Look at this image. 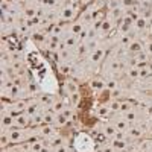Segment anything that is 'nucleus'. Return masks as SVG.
<instances>
[{
    "label": "nucleus",
    "instance_id": "nucleus-1",
    "mask_svg": "<svg viewBox=\"0 0 152 152\" xmlns=\"http://www.w3.org/2000/svg\"><path fill=\"white\" fill-rule=\"evenodd\" d=\"M75 149L78 152H94V142L88 134H78L75 138Z\"/></svg>",
    "mask_w": 152,
    "mask_h": 152
},
{
    "label": "nucleus",
    "instance_id": "nucleus-2",
    "mask_svg": "<svg viewBox=\"0 0 152 152\" xmlns=\"http://www.w3.org/2000/svg\"><path fill=\"white\" fill-rule=\"evenodd\" d=\"M78 5H73V3H69L66 6H62L59 14H58V18L62 20V21H73L76 17H78Z\"/></svg>",
    "mask_w": 152,
    "mask_h": 152
},
{
    "label": "nucleus",
    "instance_id": "nucleus-3",
    "mask_svg": "<svg viewBox=\"0 0 152 152\" xmlns=\"http://www.w3.org/2000/svg\"><path fill=\"white\" fill-rule=\"evenodd\" d=\"M114 24H116V21H114V20H111V18L107 15V17H105L102 21H99V23L93 24V26L97 29V32H99V37H104V35L110 34V32L114 29Z\"/></svg>",
    "mask_w": 152,
    "mask_h": 152
},
{
    "label": "nucleus",
    "instance_id": "nucleus-4",
    "mask_svg": "<svg viewBox=\"0 0 152 152\" xmlns=\"http://www.w3.org/2000/svg\"><path fill=\"white\" fill-rule=\"evenodd\" d=\"M134 23H135V20H134L131 15L125 14V15L120 18V21L117 23V29H119L120 34H129V31L134 29Z\"/></svg>",
    "mask_w": 152,
    "mask_h": 152
},
{
    "label": "nucleus",
    "instance_id": "nucleus-5",
    "mask_svg": "<svg viewBox=\"0 0 152 152\" xmlns=\"http://www.w3.org/2000/svg\"><path fill=\"white\" fill-rule=\"evenodd\" d=\"M14 126L15 128H21V129H28L31 126V116H28L26 113L17 114L14 117Z\"/></svg>",
    "mask_w": 152,
    "mask_h": 152
},
{
    "label": "nucleus",
    "instance_id": "nucleus-6",
    "mask_svg": "<svg viewBox=\"0 0 152 152\" xmlns=\"http://www.w3.org/2000/svg\"><path fill=\"white\" fill-rule=\"evenodd\" d=\"M62 46H66V47H70V49H75L76 46H78L79 43V35H75V34H70L67 32L64 37H62Z\"/></svg>",
    "mask_w": 152,
    "mask_h": 152
},
{
    "label": "nucleus",
    "instance_id": "nucleus-7",
    "mask_svg": "<svg viewBox=\"0 0 152 152\" xmlns=\"http://www.w3.org/2000/svg\"><path fill=\"white\" fill-rule=\"evenodd\" d=\"M105 55H107V52L104 49H96V50H93V52H90V62L93 66H99L100 62L104 61V58H105Z\"/></svg>",
    "mask_w": 152,
    "mask_h": 152
},
{
    "label": "nucleus",
    "instance_id": "nucleus-8",
    "mask_svg": "<svg viewBox=\"0 0 152 152\" xmlns=\"http://www.w3.org/2000/svg\"><path fill=\"white\" fill-rule=\"evenodd\" d=\"M14 114H11L8 111H3L2 114V129L3 131H8L9 128H12L14 126Z\"/></svg>",
    "mask_w": 152,
    "mask_h": 152
},
{
    "label": "nucleus",
    "instance_id": "nucleus-9",
    "mask_svg": "<svg viewBox=\"0 0 152 152\" xmlns=\"http://www.w3.org/2000/svg\"><path fill=\"white\" fill-rule=\"evenodd\" d=\"M126 50L132 55V56H135V55H138V53H142V52H145V46L142 44V41H138V40H132L131 41V44L126 47Z\"/></svg>",
    "mask_w": 152,
    "mask_h": 152
},
{
    "label": "nucleus",
    "instance_id": "nucleus-10",
    "mask_svg": "<svg viewBox=\"0 0 152 152\" xmlns=\"http://www.w3.org/2000/svg\"><path fill=\"white\" fill-rule=\"evenodd\" d=\"M111 123H114V126L117 128V131H122V132H128L129 129V122L126 120L123 116L122 117H116V119H113Z\"/></svg>",
    "mask_w": 152,
    "mask_h": 152
},
{
    "label": "nucleus",
    "instance_id": "nucleus-11",
    "mask_svg": "<svg viewBox=\"0 0 152 152\" xmlns=\"http://www.w3.org/2000/svg\"><path fill=\"white\" fill-rule=\"evenodd\" d=\"M148 62H149V55L146 52H142V53L132 56V66L145 67V66H148Z\"/></svg>",
    "mask_w": 152,
    "mask_h": 152
},
{
    "label": "nucleus",
    "instance_id": "nucleus-12",
    "mask_svg": "<svg viewBox=\"0 0 152 152\" xmlns=\"http://www.w3.org/2000/svg\"><path fill=\"white\" fill-rule=\"evenodd\" d=\"M38 132H40V135L46 137V138H50L56 135V129H55V125H43L38 128Z\"/></svg>",
    "mask_w": 152,
    "mask_h": 152
},
{
    "label": "nucleus",
    "instance_id": "nucleus-13",
    "mask_svg": "<svg viewBox=\"0 0 152 152\" xmlns=\"http://www.w3.org/2000/svg\"><path fill=\"white\" fill-rule=\"evenodd\" d=\"M125 14H126V9L120 5V6H117V8L111 9V11H110V14H108V17H110L111 20H114L116 23H119V21H120V18H122Z\"/></svg>",
    "mask_w": 152,
    "mask_h": 152
},
{
    "label": "nucleus",
    "instance_id": "nucleus-14",
    "mask_svg": "<svg viewBox=\"0 0 152 152\" xmlns=\"http://www.w3.org/2000/svg\"><path fill=\"white\" fill-rule=\"evenodd\" d=\"M90 87H91V90L96 91V93H100V91H104L105 88H107V82L104 79H100V78H93L90 81Z\"/></svg>",
    "mask_w": 152,
    "mask_h": 152
},
{
    "label": "nucleus",
    "instance_id": "nucleus-15",
    "mask_svg": "<svg viewBox=\"0 0 152 152\" xmlns=\"http://www.w3.org/2000/svg\"><path fill=\"white\" fill-rule=\"evenodd\" d=\"M84 23L82 21H75V23H72L70 26L67 28V32H70V34H75V35H82L84 34Z\"/></svg>",
    "mask_w": 152,
    "mask_h": 152
},
{
    "label": "nucleus",
    "instance_id": "nucleus-16",
    "mask_svg": "<svg viewBox=\"0 0 152 152\" xmlns=\"http://www.w3.org/2000/svg\"><path fill=\"white\" fill-rule=\"evenodd\" d=\"M146 28H149V23H148V18L145 15H140L135 23H134V29L138 31V32H142V31H146Z\"/></svg>",
    "mask_w": 152,
    "mask_h": 152
},
{
    "label": "nucleus",
    "instance_id": "nucleus-17",
    "mask_svg": "<svg viewBox=\"0 0 152 152\" xmlns=\"http://www.w3.org/2000/svg\"><path fill=\"white\" fill-rule=\"evenodd\" d=\"M102 134H104L105 137L114 138V135L117 134V128L114 126V123H105L104 128H102Z\"/></svg>",
    "mask_w": 152,
    "mask_h": 152
},
{
    "label": "nucleus",
    "instance_id": "nucleus-18",
    "mask_svg": "<svg viewBox=\"0 0 152 152\" xmlns=\"http://www.w3.org/2000/svg\"><path fill=\"white\" fill-rule=\"evenodd\" d=\"M56 102L55 100V97L52 96V94H44V96H41V97H38V104L40 105H43V107H52L53 104Z\"/></svg>",
    "mask_w": 152,
    "mask_h": 152
},
{
    "label": "nucleus",
    "instance_id": "nucleus-19",
    "mask_svg": "<svg viewBox=\"0 0 152 152\" xmlns=\"http://www.w3.org/2000/svg\"><path fill=\"white\" fill-rule=\"evenodd\" d=\"M43 117H44V125H55V119H56V113L50 108L46 113H43Z\"/></svg>",
    "mask_w": 152,
    "mask_h": 152
},
{
    "label": "nucleus",
    "instance_id": "nucleus-20",
    "mask_svg": "<svg viewBox=\"0 0 152 152\" xmlns=\"http://www.w3.org/2000/svg\"><path fill=\"white\" fill-rule=\"evenodd\" d=\"M43 125H44V117H43L41 113H38V114L31 117V128H40Z\"/></svg>",
    "mask_w": 152,
    "mask_h": 152
},
{
    "label": "nucleus",
    "instance_id": "nucleus-21",
    "mask_svg": "<svg viewBox=\"0 0 152 152\" xmlns=\"http://www.w3.org/2000/svg\"><path fill=\"white\" fill-rule=\"evenodd\" d=\"M111 145L114 146V149H116V151H126V149H128V142H126L125 140V138H122V140H117V138H113V142H111Z\"/></svg>",
    "mask_w": 152,
    "mask_h": 152
},
{
    "label": "nucleus",
    "instance_id": "nucleus-22",
    "mask_svg": "<svg viewBox=\"0 0 152 152\" xmlns=\"http://www.w3.org/2000/svg\"><path fill=\"white\" fill-rule=\"evenodd\" d=\"M64 90H66V93L70 96V94H73V93H78V91H79V88H78V84H76L75 81H66V84H64Z\"/></svg>",
    "mask_w": 152,
    "mask_h": 152
},
{
    "label": "nucleus",
    "instance_id": "nucleus-23",
    "mask_svg": "<svg viewBox=\"0 0 152 152\" xmlns=\"http://www.w3.org/2000/svg\"><path fill=\"white\" fill-rule=\"evenodd\" d=\"M126 75H128L131 79H140V67L131 64L128 67V70H126Z\"/></svg>",
    "mask_w": 152,
    "mask_h": 152
},
{
    "label": "nucleus",
    "instance_id": "nucleus-24",
    "mask_svg": "<svg viewBox=\"0 0 152 152\" xmlns=\"http://www.w3.org/2000/svg\"><path fill=\"white\" fill-rule=\"evenodd\" d=\"M128 134H129V137H132V138H140V137H142L145 132H143V129L140 128V126L134 125V126H129Z\"/></svg>",
    "mask_w": 152,
    "mask_h": 152
},
{
    "label": "nucleus",
    "instance_id": "nucleus-25",
    "mask_svg": "<svg viewBox=\"0 0 152 152\" xmlns=\"http://www.w3.org/2000/svg\"><path fill=\"white\" fill-rule=\"evenodd\" d=\"M64 32H66V28L58 24V23H55L52 26V29H50V35H55V37H64L66 35Z\"/></svg>",
    "mask_w": 152,
    "mask_h": 152
},
{
    "label": "nucleus",
    "instance_id": "nucleus-26",
    "mask_svg": "<svg viewBox=\"0 0 152 152\" xmlns=\"http://www.w3.org/2000/svg\"><path fill=\"white\" fill-rule=\"evenodd\" d=\"M38 110H40V104H37V102H29V104H28V108H26V111H24V113H26L28 116L32 117V116H35V114L40 113Z\"/></svg>",
    "mask_w": 152,
    "mask_h": 152
},
{
    "label": "nucleus",
    "instance_id": "nucleus-27",
    "mask_svg": "<svg viewBox=\"0 0 152 152\" xmlns=\"http://www.w3.org/2000/svg\"><path fill=\"white\" fill-rule=\"evenodd\" d=\"M134 110V105L132 102H129V100H123V102H120V110H119V114H126V113H129Z\"/></svg>",
    "mask_w": 152,
    "mask_h": 152
},
{
    "label": "nucleus",
    "instance_id": "nucleus-28",
    "mask_svg": "<svg viewBox=\"0 0 152 152\" xmlns=\"http://www.w3.org/2000/svg\"><path fill=\"white\" fill-rule=\"evenodd\" d=\"M37 15H38V12H37V9L32 8V6H28V8L23 9V17L26 18V20H32V18H35Z\"/></svg>",
    "mask_w": 152,
    "mask_h": 152
},
{
    "label": "nucleus",
    "instance_id": "nucleus-29",
    "mask_svg": "<svg viewBox=\"0 0 152 152\" xmlns=\"http://www.w3.org/2000/svg\"><path fill=\"white\" fill-rule=\"evenodd\" d=\"M69 119L64 116L62 113H56V119H55V126H66Z\"/></svg>",
    "mask_w": 152,
    "mask_h": 152
},
{
    "label": "nucleus",
    "instance_id": "nucleus-30",
    "mask_svg": "<svg viewBox=\"0 0 152 152\" xmlns=\"http://www.w3.org/2000/svg\"><path fill=\"white\" fill-rule=\"evenodd\" d=\"M9 143H11V138H9L8 132L3 131L2 134H0V146H2V149H3V148H8Z\"/></svg>",
    "mask_w": 152,
    "mask_h": 152
},
{
    "label": "nucleus",
    "instance_id": "nucleus-31",
    "mask_svg": "<svg viewBox=\"0 0 152 152\" xmlns=\"http://www.w3.org/2000/svg\"><path fill=\"white\" fill-rule=\"evenodd\" d=\"M46 145L43 143V142H40V140H37V142H34V143H31V152H40L43 148H44Z\"/></svg>",
    "mask_w": 152,
    "mask_h": 152
},
{
    "label": "nucleus",
    "instance_id": "nucleus-32",
    "mask_svg": "<svg viewBox=\"0 0 152 152\" xmlns=\"http://www.w3.org/2000/svg\"><path fill=\"white\" fill-rule=\"evenodd\" d=\"M107 108H108L111 113H119V110H120V102H119V100H113V102H110V104L107 105Z\"/></svg>",
    "mask_w": 152,
    "mask_h": 152
},
{
    "label": "nucleus",
    "instance_id": "nucleus-33",
    "mask_svg": "<svg viewBox=\"0 0 152 152\" xmlns=\"http://www.w3.org/2000/svg\"><path fill=\"white\" fill-rule=\"evenodd\" d=\"M131 41H132V38H131L128 34H122V35H120V44H122V46L128 47V46L131 44Z\"/></svg>",
    "mask_w": 152,
    "mask_h": 152
},
{
    "label": "nucleus",
    "instance_id": "nucleus-34",
    "mask_svg": "<svg viewBox=\"0 0 152 152\" xmlns=\"http://www.w3.org/2000/svg\"><path fill=\"white\" fill-rule=\"evenodd\" d=\"M79 100H81L79 93H73V94H70V102H72V107H73V108H76V107L79 105Z\"/></svg>",
    "mask_w": 152,
    "mask_h": 152
},
{
    "label": "nucleus",
    "instance_id": "nucleus-35",
    "mask_svg": "<svg viewBox=\"0 0 152 152\" xmlns=\"http://www.w3.org/2000/svg\"><path fill=\"white\" fill-rule=\"evenodd\" d=\"M123 117L128 120L129 123H131V122H135V120H137V113H135V110H132V111H129V113L123 114Z\"/></svg>",
    "mask_w": 152,
    "mask_h": 152
},
{
    "label": "nucleus",
    "instance_id": "nucleus-36",
    "mask_svg": "<svg viewBox=\"0 0 152 152\" xmlns=\"http://www.w3.org/2000/svg\"><path fill=\"white\" fill-rule=\"evenodd\" d=\"M122 5V0H107V8L111 11V9H114V8H117V6H120Z\"/></svg>",
    "mask_w": 152,
    "mask_h": 152
},
{
    "label": "nucleus",
    "instance_id": "nucleus-37",
    "mask_svg": "<svg viewBox=\"0 0 152 152\" xmlns=\"http://www.w3.org/2000/svg\"><path fill=\"white\" fill-rule=\"evenodd\" d=\"M61 113L64 114L69 120H70V119H75V110H73V107H72V108H64Z\"/></svg>",
    "mask_w": 152,
    "mask_h": 152
},
{
    "label": "nucleus",
    "instance_id": "nucleus-38",
    "mask_svg": "<svg viewBox=\"0 0 152 152\" xmlns=\"http://www.w3.org/2000/svg\"><path fill=\"white\" fill-rule=\"evenodd\" d=\"M117 81L116 79H108L107 81V88H108V90L110 91H114V90H117Z\"/></svg>",
    "mask_w": 152,
    "mask_h": 152
},
{
    "label": "nucleus",
    "instance_id": "nucleus-39",
    "mask_svg": "<svg viewBox=\"0 0 152 152\" xmlns=\"http://www.w3.org/2000/svg\"><path fill=\"white\" fill-rule=\"evenodd\" d=\"M137 5V0H122V6L125 9H129V8H134Z\"/></svg>",
    "mask_w": 152,
    "mask_h": 152
},
{
    "label": "nucleus",
    "instance_id": "nucleus-40",
    "mask_svg": "<svg viewBox=\"0 0 152 152\" xmlns=\"http://www.w3.org/2000/svg\"><path fill=\"white\" fill-rule=\"evenodd\" d=\"M58 3V0H41V5L44 6V8H53L55 5Z\"/></svg>",
    "mask_w": 152,
    "mask_h": 152
},
{
    "label": "nucleus",
    "instance_id": "nucleus-41",
    "mask_svg": "<svg viewBox=\"0 0 152 152\" xmlns=\"http://www.w3.org/2000/svg\"><path fill=\"white\" fill-rule=\"evenodd\" d=\"M152 73V70L148 67V66H145V67H140V78H146V76H149Z\"/></svg>",
    "mask_w": 152,
    "mask_h": 152
},
{
    "label": "nucleus",
    "instance_id": "nucleus-42",
    "mask_svg": "<svg viewBox=\"0 0 152 152\" xmlns=\"http://www.w3.org/2000/svg\"><path fill=\"white\" fill-rule=\"evenodd\" d=\"M50 108H52L55 113H61L62 110H64V105H62V102H55L52 107H50Z\"/></svg>",
    "mask_w": 152,
    "mask_h": 152
},
{
    "label": "nucleus",
    "instance_id": "nucleus-43",
    "mask_svg": "<svg viewBox=\"0 0 152 152\" xmlns=\"http://www.w3.org/2000/svg\"><path fill=\"white\" fill-rule=\"evenodd\" d=\"M52 152H69V149L66 145H59L56 148H52Z\"/></svg>",
    "mask_w": 152,
    "mask_h": 152
},
{
    "label": "nucleus",
    "instance_id": "nucleus-44",
    "mask_svg": "<svg viewBox=\"0 0 152 152\" xmlns=\"http://www.w3.org/2000/svg\"><path fill=\"white\" fill-rule=\"evenodd\" d=\"M145 52H146L149 56H152V40L146 43V46H145Z\"/></svg>",
    "mask_w": 152,
    "mask_h": 152
},
{
    "label": "nucleus",
    "instance_id": "nucleus-45",
    "mask_svg": "<svg viewBox=\"0 0 152 152\" xmlns=\"http://www.w3.org/2000/svg\"><path fill=\"white\" fill-rule=\"evenodd\" d=\"M102 149H104V152H116V149H114L113 145H111V146H104Z\"/></svg>",
    "mask_w": 152,
    "mask_h": 152
},
{
    "label": "nucleus",
    "instance_id": "nucleus-46",
    "mask_svg": "<svg viewBox=\"0 0 152 152\" xmlns=\"http://www.w3.org/2000/svg\"><path fill=\"white\" fill-rule=\"evenodd\" d=\"M114 138H117V140H122V138H125V132H122V131H117V134L114 135Z\"/></svg>",
    "mask_w": 152,
    "mask_h": 152
},
{
    "label": "nucleus",
    "instance_id": "nucleus-47",
    "mask_svg": "<svg viewBox=\"0 0 152 152\" xmlns=\"http://www.w3.org/2000/svg\"><path fill=\"white\" fill-rule=\"evenodd\" d=\"M146 131H148V134H151V135H152V122H149V123H148Z\"/></svg>",
    "mask_w": 152,
    "mask_h": 152
},
{
    "label": "nucleus",
    "instance_id": "nucleus-48",
    "mask_svg": "<svg viewBox=\"0 0 152 152\" xmlns=\"http://www.w3.org/2000/svg\"><path fill=\"white\" fill-rule=\"evenodd\" d=\"M2 152H17V151H15L14 148H3Z\"/></svg>",
    "mask_w": 152,
    "mask_h": 152
},
{
    "label": "nucleus",
    "instance_id": "nucleus-49",
    "mask_svg": "<svg viewBox=\"0 0 152 152\" xmlns=\"http://www.w3.org/2000/svg\"><path fill=\"white\" fill-rule=\"evenodd\" d=\"M59 70H62V72L69 73V67H67V66H64V64H62V66H59Z\"/></svg>",
    "mask_w": 152,
    "mask_h": 152
},
{
    "label": "nucleus",
    "instance_id": "nucleus-50",
    "mask_svg": "<svg viewBox=\"0 0 152 152\" xmlns=\"http://www.w3.org/2000/svg\"><path fill=\"white\" fill-rule=\"evenodd\" d=\"M29 90H31L32 93L35 91V85H34V84H31V85H29Z\"/></svg>",
    "mask_w": 152,
    "mask_h": 152
},
{
    "label": "nucleus",
    "instance_id": "nucleus-51",
    "mask_svg": "<svg viewBox=\"0 0 152 152\" xmlns=\"http://www.w3.org/2000/svg\"><path fill=\"white\" fill-rule=\"evenodd\" d=\"M148 23H149V28H152V17H148Z\"/></svg>",
    "mask_w": 152,
    "mask_h": 152
},
{
    "label": "nucleus",
    "instance_id": "nucleus-52",
    "mask_svg": "<svg viewBox=\"0 0 152 152\" xmlns=\"http://www.w3.org/2000/svg\"><path fill=\"white\" fill-rule=\"evenodd\" d=\"M148 113H149V114H151V116H152V104H151V105L148 107Z\"/></svg>",
    "mask_w": 152,
    "mask_h": 152
},
{
    "label": "nucleus",
    "instance_id": "nucleus-53",
    "mask_svg": "<svg viewBox=\"0 0 152 152\" xmlns=\"http://www.w3.org/2000/svg\"><path fill=\"white\" fill-rule=\"evenodd\" d=\"M81 2V0H70V3H73V5H78Z\"/></svg>",
    "mask_w": 152,
    "mask_h": 152
},
{
    "label": "nucleus",
    "instance_id": "nucleus-54",
    "mask_svg": "<svg viewBox=\"0 0 152 152\" xmlns=\"http://www.w3.org/2000/svg\"><path fill=\"white\" fill-rule=\"evenodd\" d=\"M81 2H82V3H85V5H88V3L91 2V0H81Z\"/></svg>",
    "mask_w": 152,
    "mask_h": 152
},
{
    "label": "nucleus",
    "instance_id": "nucleus-55",
    "mask_svg": "<svg viewBox=\"0 0 152 152\" xmlns=\"http://www.w3.org/2000/svg\"><path fill=\"white\" fill-rule=\"evenodd\" d=\"M94 152H104V149L102 148H97V149H94Z\"/></svg>",
    "mask_w": 152,
    "mask_h": 152
},
{
    "label": "nucleus",
    "instance_id": "nucleus-56",
    "mask_svg": "<svg viewBox=\"0 0 152 152\" xmlns=\"http://www.w3.org/2000/svg\"><path fill=\"white\" fill-rule=\"evenodd\" d=\"M140 2H151V0H140Z\"/></svg>",
    "mask_w": 152,
    "mask_h": 152
},
{
    "label": "nucleus",
    "instance_id": "nucleus-57",
    "mask_svg": "<svg viewBox=\"0 0 152 152\" xmlns=\"http://www.w3.org/2000/svg\"><path fill=\"white\" fill-rule=\"evenodd\" d=\"M134 152H143V151H134Z\"/></svg>",
    "mask_w": 152,
    "mask_h": 152
},
{
    "label": "nucleus",
    "instance_id": "nucleus-58",
    "mask_svg": "<svg viewBox=\"0 0 152 152\" xmlns=\"http://www.w3.org/2000/svg\"><path fill=\"white\" fill-rule=\"evenodd\" d=\"M148 152H152V149H151V151H148Z\"/></svg>",
    "mask_w": 152,
    "mask_h": 152
}]
</instances>
